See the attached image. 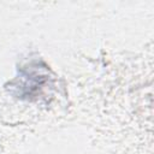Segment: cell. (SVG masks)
I'll return each instance as SVG.
<instances>
[{"label": "cell", "mask_w": 154, "mask_h": 154, "mask_svg": "<svg viewBox=\"0 0 154 154\" xmlns=\"http://www.w3.org/2000/svg\"><path fill=\"white\" fill-rule=\"evenodd\" d=\"M14 94L20 99H38L43 91L53 87V79L49 70L42 61H32L23 66L17 78L11 83Z\"/></svg>", "instance_id": "1"}]
</instances>
